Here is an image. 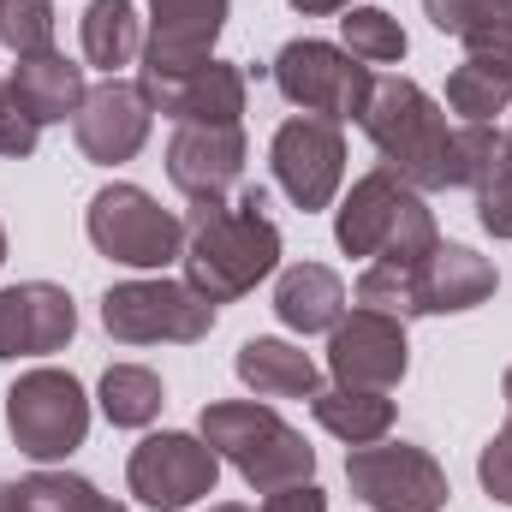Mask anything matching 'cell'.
Instances as JSON below:
<instances>
[{
	"label": "cell",
	"mask_w": 512,
	"mask_h": 512,
	"mask_svg": "<svg viewBox=\"0 0 512 512\" xmlns=\"http://www.w3.org/2000/svg\"><path fill=\"white\" fill-rule=\"evenodd\" d=\"M268 197L262 185H245L233 203H197L191 227H185V280L209 298V304H233L245 298L256 280L274 274L280 262V227L262 215Z\"/></svg>",
	"instance_id": "obj_1"
},
{
	"label": "cell",
	"mask_w": 512,
	"mask_h": 512,
	"mask_svg": "<svg viewBox=\"0 0 512 512\" xmlns=\"http://www.w3.org/2000/svg\"><path fill=\"white\" fill-rule=\"evenodd\" d=\"M382 167L417 191H459V131L447 126L441 102L411 78H376L370 108L358 114Z\"/></svg>",
	"instance_id": "obj_2"
},
{
	"label": "cell",
	"mask_w": 512,
	"mask_h": 512,
	"mask_svg": "<svg viewBox=\"0 0 512 512\" xmlns=\"http://www.w3.org/2000/svg\"><path fill=\"white\" fill-rule=\"evenodd\" d=\"M334 245L364 262H423L441 245V233L417 185H405L387 167H370L364 179H352L346 203L334 209Z\"/></svg>",
	"instance_id": "obj_3"
},
{
	"label": "cell",
	"mask_w": 512,
	"mask_h": 512,
	"mask_svg": "<svg viewBox=\"0 0 512 512\" xmlns=\"http://www.w3.org/2000/svg\"><path fill=\"white\" fill-rule=\"evenodd\" d=\"M197 435L251 483L256 495H274L286 483H310V471H316V447L274 405H256V399H215V405H203Z\"/></svg>",
	"instance_id": "obj_4"
},
{
	"label": "cell",
	"mask_w": 512,
	"mask_h": 512,
	"mask_svg": "<svg viewBox=\"0 0 512 512\" xmlns=\"http://www.w3.org/2000/svg\"><path fill=\"white\" fill-rule=\"evenodd\" d=\"M221 304H209L191 280H120L102 292V328L120 346H197L215 328Z\"/></svg>",
	"instance_id": "obj_5"
},
{
	"label": "cell",
	"mask_w": 512,
	"mask_h": 512,
	"mask_svg": "<svg viewBox=\"0 0 512 512\" xmlns=\"http://www.w3.org/2000/svg\"><path fill=\"white\" fill-rule=\"evenodd\" d=\"M6 429L12 447L36 465H54L84 447L90 435V399L72 370H30L6 387Z\"/></svg>",
	"instance_id": "obj_6"
},
{
	"label": "cell",
	"mask_w": 512,
	"mask_h": 512,
	"mask_svg": "<svg viewBox=\"0 0 512 512\" xmlns=\"http://www.w3.org/2000/svg\"><path fill=\"white\" fill-rule=\"evenodd\" d=\"M90 245L126 268H167L185 256V221L161 209L143 185H102L84 215Z\"/></svg>",
	"instance_id": "obj_7"
},
{
	"label": "cell",
	"mask_w": 512,
	"mask_h": 512,
	"mask_svg": "<svg viewBox=\"0 0 512 512\" xmlns=\"http://www.w3.org/2000/svg\"><path fill=\"white\" fill-rule=\"evenodd\" d=\"M274 90H280L292 108H304V114L340 126V120H358V114L370 108L376 78H370V66L352 60L346 48L316 42V36H298V42H286V48L274 54Z\"/></svg>",
	"instance_id": "obj_8"
},
{
	"label": "cell",
	"mask_w": 512,
	"mask_h": 512,
	"mask_svg": "<svg viewBox=\"0 0 512 512\" xmlns=\"http://www.w3.org/2000/svg\"><path fill=\"white\" fill-rule=\"evenodd\" d=\"M126 483L143 507L185 512L191 501L215 495V483H221V453H215L203 435L161 429V435H143V441L131 447Z\"/></svg>",
	"instance_id": "obj_9"
},
{
	"label": "cell",
	"mask_w": 512,
	"mask_h": 512,
	"mask_svg": "<svg viewBox=\"0 0 512 512\" xmlns=\"http://www.w3.org/2000/svg\"><path fill=\"white\" fill-rule=\"evenodd\" d=\"M346 483L370 512H441L447 507V471L411 447V441H370L346 453Z\"/></svg>",
	"instance_id": "obj_10"
},
{
	"label": "cell",
	"mask_w": 512,
	"mask_h": 512,
	"mask_svg": "<svg viewBox=\"0 0 512 512\" xmlns=\"http://www.w3.org/2000/svg\"><path fill=\"white\" fill-rule=\"evenodd\" d=\"M268 167H274L280 191H286L304 215H316V209L334 203V191H340V179H346V137H340L334 120L298 114V120H286V126L274 131Z\"/></svg>",
	"instance_id": "obj_11"
},
{
	"label": "cell",
	"mask_w": 512,
	"mask_h": 512,
	"mask_svg": "<svg viewBox=\"0 0 512 512\" xmlns=\"http://www.w3.org/2000/svg\"><path fill=\"white\" fill-rule=\"evenodd\" d=\"M405 364H411V346H405V322L399 316H382V310H352L328 328V370H334V387H370V393H387V387L405 382Z\"/></svg>",
	"instance_id": "obj_12"
},
{
	"label": "cell",
	"mask_w": 512,
	"mask_h": 512,
	"mask_svg": "<svg viewBox=\"0 0 512 512\" xmlns=\"http://www.w3.org/2000/svg\"><path fill=\"white\" fill-rule=\"evenodd\" d=\"M233 0H149V36H143V78H179L215 60V42L227 30Z\"/></svg>",
	"instance_id": "obj_13"
},
{
	"label": "cell",
	"mask_w": 512,
	"mask_h": 512,
	"mask_svg": "<svg viewBox=\"0 0 512 512\" xmlns=\"http://www.w3.org/2000/svg\"><path fill=\"white\" fill-rule=\"evenodd\" d=\"M72 334H78V304L66 286H54V280L0 286V364L66 352Z\"/></svg>",
	"instance_id": "obj_14"
},
{
	"label": "cell",
	"mask_w": 512,
	"mask_h": 512,
	"mask_svg": "<svg viewBox=\"0 0 512 512\" xmlns=\"http://www.w3.org/2000/svg\"><path fill=\"white\" fill-rule=\"evenodd\" d=\"M149 126H155V108H149L143 84H131V78L96 84V90L84 96L78 120H72L78 149H84L96 167H120V161H131V155L149 143Z\"/></svg>",
	"instance_id": "obj_15"
},
{
	"label": "cell",
	"mask_w": 512,
	"mask_h": 512,
	"mask_svg": "<svg viewBox=\"0 0 512 512\" xmlns=\"http://www.w3.org/2000/svg\"><path fill=\"white\" fill-rule=\"evenodd\" d=\"M167 179L191 203H227L245 179V126H179L167 143Z\"/></svg>",
	"instance_id": "obj_16"
},
{
	"label": "cell",
	"mask_w": 512,
	"mask_h": 512,
	"mask_svg": "<svg viewBox=\"0 0 512 512\" xmlns=\"http://www.w3.org/2000/svg\"><path fill=\"white\" fill-rule=\"evenodd\" d=\"M149 108L173 126H239L245 120V72L227 60H209L179 78H137Z\"/></svg>",
	"instance_id": "obj_17"
},
{
	"label": "cell",
	"mask_w": 512,
	"mask_h": 512,
	"mask_svg": "<svg viewBox=\"0 0 512 512\" xmlns=\"http://www.w3.org/2000/svg\"><path fill=\"white\" fill-rule=\"evenodd\" d=\"M501 286L495 262L477 256L471 245H435V251L417 262V304L423 316H459V310H477L489 304Z\"/></svg>",
	"instance_id": "obj_18"
},
{
	"label": "cell",
	"mask_w": 512,
	"mask_h": 512,
	"mask_svg": "<svg viewBox=\"0 0 512 512\" xmlns=\"http://www.w3.org/2000/svg\"><path fill=\"white\" fill-rule=\"evenodd\" d=\"M6 96L18 102V114H30L36 126H60L66 114L78 120V108H84V96H90V84H84V66H72L66 54H30V60H18L12 66V78H6Z\"/></svg>",
	"instance_id": "obj_19"
},
{
	"label": "cell",
	"mask_w": 512,
	"mask_h": 512,
	"mask_svg": "<svg viewBox=\"0 0 512 512\" xmlns=\"http://www.w3.org/2000/svg\"><path fill=\"white\" fill-rule=\"evenodd\" d=\"M274 316L292 334H328L346 316V280L322 262H292L274 280Z\"/></svg>",
	"instance_id": "obj_20"
},
{
	"label": "cell",
	"mask_w": 512,
	"mask_h": 512,
	"mask_svg": "<svg viewBox=\"0 0 512 512\" xmlns=\"http://www.w3.org/2000/svg\"><path fill=\"white\" fill-rule=\"evenodd\" d=\"M233 370H239V382L251 387L256 399H316V393H322V376H316L310 352L292 346V340H268V334H256V340L239 346Z\"/></svg>",
	"instance_id": "obj_21"
},
{
	"label": "cell",
	"mask_w": 512,
	"mask_h": 512,
	"mask_svg": "<svg viewBox=\"0 0 512 512\" xmlns=\"http://www.w3.org/2000/svg\"><path fill=\"white\" fill-rule=\"evenodd\" d=\"M423 12L441 36L465 42V54L512 60V0H423Z\"/></svg>",
	"instance_id": "obj_22"
},
{
	"label": "cell",
	"mask_w": 512,
	"mask_h": 512,
	"mask_svg": "<svg viewBox=\"0 0 512 512\" xmlns=\"http://www.w3.org/2000/svg\"><path fill=\"white\" fill-rule=\"evenodd\" d=\"M447 108L465 114V126H489L512 108V60L501 54H465L447 72Z\"/></svg>",
	"instance_id": "obj_23"
},
{
	"label": "cell",
	"mask_w": 512,
	"mask_h": 512,
	"mask_svg": "<svg viewBox=\"0 0 512 512\" xmlns=\"http://www.w3.org/2000/svg\"><path fill=\"white\" fill-rule=\"evenodd\" d=\"M316 423L328 435H340L346 447H370V441H387L393 429V399L387 393H370V387H322L310 399Z\"/></svg>",
	"instance_id": "obj_24"
},
{
	"label": "cell",
	"mask_w": 512,
	"mask_h": 512,
	"mask_svg": "<svg viewBox=\"0 0 512 512\" xmlns=\"http://www.w3.org/2000/svg\"><path fill=\"white\" fill-rule=\"evenodd\" d=\"M143 48V24L131 0H90L84 6V60L102 66L108 78Z\"/></svg>",
	"instance_id": "obj_25"
},
{
	"label": "cell",
	"mask_w": 512,
	"mask_h": 512,
	"mask_svg": "<svg viewBox=\"0 0 512 512\" xmlns=\"http://www.w3.org/2000/svg\"><path fill=\"white\" fill-rule=\"evenodd\" d=\"M167 393H161V376L143 370V364H108L102 376V417L114 429H149L161 417Z\"/></svg>",
	"instance_id": "obj_26"
},
{
	"label": "cell",
	"mask_w": 512,
	"mask_h": 512,
	"mask_svg": "<svg viewBox=\"0 0 512 512\" xmlns=\"http://www.w3.org/2000/svg\"><path fill=\"white\" fill-rule=\"evenodd\" d=\"M340 36H346V54L364 60V66H393V60H405V30H399V18L382 12V6H346Z\"/></svg>",
	"instance_id": "obj_27"
},
{
	"label": "cell",
	"mask_w": 512,
	"mask_h": 512,
	"mask_svg": "<svg viewBox=\"0 0 512 512\" xmlns=\"http://www.w3.org/2000/svg\"><path fill=\"white\" fill-rule=\"evenodd\" d=\"M358 304L382 310V316H399V322L423 316V304H417V262H370L358 274Z\"/></svg>",
	"instance_id": "obj_28"
},
{
	"label": "cell",
	"mask_w": 512,
	"mask_h": 512,
	"mask_svg": "<svg viewBox=\"0 0 512 512\" xmlns=\"http://www.w3.org/2000/svg\"><path fill=\"white\" fill-rule=\"evenodd\" d=\"M0 48L18 60L54 48V0H0Z\"/></svg>",
	"instance_id": "obj_29"
},
{
	"label": "cell",
	"mask_w": 512,
	"mask_h": 512,
	"mask_svg": "<svg viewBox=\"0 0 512 512\" xmlns=\"http://www.w3.org/2000/svg\"><path fill=\"white\" fill-rule=\"evenodd\" d=\"M18 501L24 512H96V483L90 477H72V471H36L18 483Z\"/></svg>",
	"instance_id": "obj_30"
},
{
	"label": "cell",
	"mask_w": 512,
	"mask_h": 512,
	"mask_svg": "<svg viewBox=\"0 0 512 512\" xmlns=\"http://www.w3.org/2000/svg\"><path fill=\"white\" fill-rule=\"evenodd\" d=\"M477 221H483V233L512 239V143L495 149L489 173L477 179Z\"/></svg>",
	"instance_id": "obj_31"
},
{
	"label": "cell",
	"mask_w": 512,
	"mask_h": 512,
	"mask_svg": "<svg viewBox=\"0 0 512 512\" xmlns=\"http://www.w3.org/2000/svg\"><path fill=\"white\" fill-rule=\"evenodd\" d=\"M501 393H507V423H501V435L477 453V483H483L489 501L512 507V370H507V382H501Z\"/></svg>",
	"instance_id": "obj_32"
},
{
	"label": "cell",
	"mask_w": 512,
	"mask_h": 512,
	"mask_svg": "<svg viewBox=\"0 0 512 512\" xmlns=\"http://www.w3.org/2000/svg\"><path fill=\"white\" fill-rule=\"evenodd\" d=\"M501 143H507V137L489 131V126H465L459 131V185H465V191H477V179L489 173V161H495Z\"/></svg>",
	"instance_id": "obj_33"
},
{
	"label": "cell",
	"mask_w": 512,
	"mask_h": 512,
	"mask_svg": "<svg viewBox=\"0 0 512 512\" xmlns=\"http://www.w3.org/2000/svg\"><path fill=\"white\" fill-rule=\"evenodd\" d=\"M36 137H42V126L30 114H18V102L6 96V108H0V155L24 161V155H36Z\"/></svg>",
	"instance_id": "obj_34"
},
{
	"label": "cell",
	"mask_w": 512,
	"mask_h": 512,
	"mask_svg": "<svg viewBox=\"0 0 512 512\" xmlns=\"http://www.w3.org/2000/svg\"><path fill=\"white\" fill-rule=\"evenodd\" d=\"M262 512H328V495L316 483H286L262 501Z\"/></svg>",
	"instance_id": "obj_35"
},
{
	"label": "cell",
	"mask_w": 512,
	"mask_h": 512,
	"mask_svg": "<svg viewBox=\"0 0 512 512\" xmlns=\"http://www.w3.org/2000/svg\"><path fill=\"white\" fill-rule=\"evenodd\" d=\"M292 12H304V18H328V12H346V6H358V0H286Z\"/></svg>",
	"instance_id": "obj_36"
},
{
	"label": "cell",
	"mask_w": 512,
	"mask_h": 512,
	"mask_svg": "<svg viewBox=\"0 0 512 512\" xmlns=\"http://www.w3.org/2000/svg\"><path fill=\"white\" fill-rule=\"evenodd\" d=\"M0 512H24V501H18V483H0Z\"/></svg>",
	"instance_id": "obj_37"
},
{
	"label": "cell",
	"mask_w": 512,
	"mask_h": 512,
	"mask_svg": "<svg viewBox=\"0 0 512 512\" xmlns=\"http://www.w3.org/2000/svg\"><path fill=\"white\" fill-rule=\"evenodd\" d=\"M209 512H251V507H239V501H221V507H209Z\"/></svg>",
	"instance_id": "obj_38"
},
{
	"label": "cell",
	"mask_w": 512,
	"mask_h": 512,
	"mask_svg": "<svg viewBox=\"0 0 512 512\" xmlns=\"http://www.w3.org/2000/svg\"><path fill=\"white\" fill-rule=\"evenodd\" d=\"M96 512H126V507H114V501H96Z\"/></svg>",
	"instance_id": "obj_39"
},
{
	"label": "cell",
	"mask_w": 512,
	"mask_h": 512,
	"mask_svg": "<svg viewBox=\"0 0 512 512\" xmlns=\"http://www.w3.org/2000/svg\"><path fill=\"white\" fill-rule=\"evenodd\" d=\"M0 262H6V227H0Z\"/></svg>",
	"instance_id": "obj_40"
},
{
	"label": "cell",
	"mask_w": 512,
	"mask_h": 512,
	"mask_svg": "<svg viewBox=\"0 0 512 512\" xmlns=\"http://www.w3.org/2000/svg\"><path fill=\"white\" fill-rule=\"evenodd\" d=\"M0 108H6V78H0Z\"/></svg>",
	"instance_id": "obj_41"
},
{
	"label": "cell",
	"mask_w": 512,
	"mask_h": 512,
	"mask_svg": "<svg viewBox=\"0 0 512 512\" xmlns=\"http://www.w3.org/2000/svg\"><path fill=\"white\" fill-rule=\"evenodd\" d=\"M507 143H512V131H507Z\"/></svg>",
	"instance_id": "obj_42"
}]
</instances>
